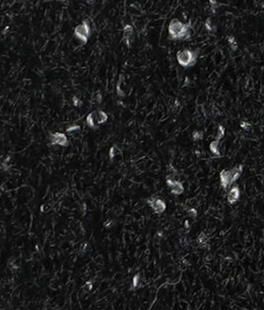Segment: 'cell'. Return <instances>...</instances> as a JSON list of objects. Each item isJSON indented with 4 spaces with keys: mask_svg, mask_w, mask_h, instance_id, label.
I'll list each match as a JSON object with an SVG mask.
<instances>
[{
    "mask_svg": "<svg viewBox=\"0 0 264 310\" xmlns=\"http://www.w3.org/2000/svg\"><path fill=\"white\" fill-rule=\"evenodd\" d=\"M96 101H97L98 104H101V102H103V95H101V92H98L96 94Z\"/></svg>",
    "mask_w": 264,
    "mask_h": 310,
    "instance_id": "cell-25",
    "label": "cell"
},
{
    "mask_svg": "<svg viewBox=\"0 0 264 310\" xmlns=\"http://www.w3.org/2000/svg\"><path fill=\"white\" fill-rule=\"evenodd\" d=\"M74 37H75L79 42H81L83 45L88 43L91 36V26L90 22L87 19L83 20L82 23L78 24L75 29H74Z\"/></svg>",
    "mask_w": 264,
    "mask_h": 310,
    "instance_id": "cell-4",
    "label": "cell"
},
{
    "mask_svg": "<svg viewBox=\"0 0 264 310\" xmlns=\"http://www.w3.org/2000/svg\"><path fill=\"white\" fill-rule=\"evenodd\" d=\"M121 82H122V76H120L119 79H118V81H117V84H116V94H117L118 97L123 98L125 96V93L123 92V90L121 89V87H120Z\"/></svg>",
    "mask_w": 264,
    "mask_h": 310,
    "instance_id": "cell-15",
    "label": "cell"
},
{
    "mask_svg": "<svg viewBox=\"0 0 264 310\" xmlns=\"http://www.w3.org/2000/svg\"><path fill=\"white\" fill-rule=\"evenodd\" d=\"M220 181H221V186L224 190H227L229 187H231L233 184L232 181V175L231 170H223L220 173Z\"/></svg>",
    "mask_w": 264,
    "mask_h": 310,
    "instance_id": "cell-9",
    "label": "cell"
},
{
    "mask_svg": "<svg viewBox=\"0 0 264 310\" xmlns=\"http://www.w3.org/2000/svg\"><path fill=\"white\" fill-rule=\"evenodd\" d=\"M133 38H134L133 26L130 24H126L123 27V41L125 43V45L127 46V49H130L132 46Z\"/></svg>",
    "mask_w": 264,
    "mask_h": 310,
    "instance_id": "cell-7",
    "label": "cell"
},
{
    "mask_svg": "<svg viewBox=\"0 0 264 310\" xmlns=\"http://www.w3.org/2000/svg\"><path fill=\"white\" fill-rule=\"evenodd\" d=\"M199 56V50H189V49H184V50H179L177 52V61L180 66H182L184 68H190L193 67L196 62H197Z\"/></svg>",
    "mask_w": 264,
    "mask_h": 310,
    "instance_id": "cell-2",
    "label": "cell"
},
{
    "mask_svg": "<svg viewBox=\"0 0 264 310\" xmlns=\"http://www.w3.org/2000/svg\"><path fill=\"white\" fill-rule=\"evenodd\" d=\"M119 153H120V149H119V148H118L116 145H113V146L111 148V149H110V153H109V155H110V159H111V160L113 159V158L116 157L117 154H119Z\"/></svg>",
    "mask_w": 264,
    "mask_h": 310,
    "instance_id": "cell-16",
    "label": "cell"
},
{
    "mask_svg": "<svg viewBox=\"0 0 264 310\" xmlns=\"http://www.w3.org/2000/svg\"><path fill=\"white\" fill-rule=\"evenodd\" d=\"M59 1H61V2H64V1H66V0H59Z\"/></svg>",
    "mask_w": 264,
    "mask_h": 310,
    "instance_id": "cell-31",
    "label": "cell"
},
{
    "mask_svg": "<svg viewBox=\"0 0 264 310\" xmlns=\"http://www.w3.org/2000/svg\"><path fill=\"white\" fill-rule=\"evenodd\" d=\"M49 139L52 145H60V146L68 145V139L66 137V134L63 132H53L50 134Z\"/></svg>",
    "mask_w": 264,
    "mask_h": 310,
    "instance_id": "cell-6",
    "label": "cell"
},
{
    "mask_svg": "<svg viewBox=\"0 0 264 310\" xmlns=\"http://www.w3.org/2000/svg\"><path fill=\"white\" fill-rule=\"evenodd\" d=\"M167 185L173 195H181L184 191V187L175 178V174H168L167 177Z\"/></svg>",
    "mask_w": 264,
    "mask_h": 310,
    "instance_id": "cell-5",
    "label": "cell"
},
{
    "mask_svg": "<svg viewBox=\"0 0 264 310\" xmlns=\"http://www.w3.org/2000/svg\"><path fill=\"white\" fill-rule=\"evenodd\" d=\"M140 281H141V280H140V275H139V274H138V275H134V278H133V280H132V286H133V287H138L139 285H140Z\"/></svg>",
    "mask_w": 264,
    "mask_h": 310,
    "instance_id": "cell-21",
    "label": "cell"
},
{
    "mask_svg": "<svg viewBox=\"0 0 264 310\" xmlns=\"http://www.w3.org/2000/svg\"><path fill=\"white\" fill-rule=\"evenodd\" d=\"M148 204H149V206H150L153 208V211L156 213H159V214L163 213L166 211V207H167V205L165 203V200H162V199L149 200H148Z\"/></svg>",
    "mask_w": 264,
    "mask_h": 310,
    "instance_id": "cell-8",
    "label": "cell"
},
{
    "mask_svg": "<svg viewBox=\"0 0 264 310\" xmlns=\"http://www.w3.org/2000/svg\"><path fill=\"white\" fill-rule=\"evenodd\" d=\"M197 241H198V243H199L200 246L206 247L207 246V243H208V237H207V235L204 232L200 233V235H199L198 238H197Z\"/></svg>",
    "mask_w": 264,
    "mask_h": 310,
    "instance_id": "cell-14",
    "label": "cell"
},
{
    "mask_svg": "<svg viewBox=\"0 0 264 310\" xmlns=\"http://www.w3.org/2000/svg\"><path fill=\"white\" fill-rule=\"evenodd\" d=\"M168 39L172 41H186L192 36L191 22L184 23L177 18H173L168 27Z\"/></svg>",
    "mask_w": 264,
    "mask_h": 310,
    "instance_id": "cell-1",
    "label": "cell"
},
{
    "mask_svg": "<svg viewBox=\"0 0 264 310\" xmlns=\"http://www.w3.org/2000/svg\"><path fill=\"white\" fill-rule=\"evenodd\" d=\"M203 134H204V133H203L202 131H197V130H196V131H194L192 132V139L194 141L201 140L203 138Z\"/></svg>",
    "mask_w": 264,
    "mask_h": 310,
    "instance_id": "cell-18",
    "label": "cell"
},
{
    "mask_svg": "<svg viewBox=\"0 0 264 310\" xmlns=\"http://www.w3.org/2000/svg\"><path fill=\"white\" fill-rule=\"evenodd\" d=\"M80 129H81V126L79 125H72V126L67 127L66 132L67 133H73V132H76V131H80Z\"/></svg>",
    "mask_w": 264,
    "mask_h": 310,
    "instance_id": "cell-19",
    "label": "cell"
},
{
    "mask_svg": "<svg viewBox=\"0 0 264 310\" xmlns=\"http://www.w3.org/2000/svg\"><path fill=\"white\" fill-rule=\"evenodd\" d=\"M227 40H228V43H229L230 48H231V50L233 51H236V50H238L239 44H238V42H236V38L234 36H229L227 38Z\"/></svg>",
    "mask_w": 264,
    "mask_h": 310,
    "instance_id": "cell-13",
    "label": "cell"
},
{
    "mask_svg": "<svg viewBox=\"0 0 264 310\" xmlns=\"http://www.w3.org/2000/svg\"><path fill=\"white\" fill-rule=\"evenodd\" d=\"M8 30H9V26H6V27H5V29H4V31L2 32V34H6V33H7Z\"/></svg>",
    "mask_w": 264,
    "mask_h": 310,
    "instance_id": "cell-29",
    "label": "cell"
},
{
    "mask_svg": "<svg viewBox=\"0 0 264 310\" xmlns=\"http://www.w3.org/2000/svg\"><path fill=\"white\" fill-rule=\"evenodd\" d=\"M187 213H188L189 216L193 217V218H195L196 216H197V211H196L195 208H189V210L187 211Z\"/></svg>",
    "mask_w": 264,
    "mask_h": 310,
    "instance_id": "cell-23",
    "label": "cell"
},
{
    "mask_svg": "<svg viewBox=\"0 0 264 310\" xmlns=\"http://www.w3.org/2000/svg\"><path fill=\"white\" fill-rule=\"evenodd\" d=\"M240 126H241V127L242 130H246V131L249 130L250 127H251V125H250L249 123H247V122H241Z\"/></svg>",
    "mask_w": 264,
    "mask_h": 310,
    "instance_id": "cell-24",
    "label": "cell"
},
{
    "mask_svg": "<svg viewBox=\"0 0 264 310\" xmlns=\"http://www.w3.org/2000/svg\"><path fill=\"white\" fill-rule=\"evenodd\" d=\"M204 27H205V30L207 33L209 34H213L216 32V27L212 24V19L211 18H208L206 21H205V24H204Z\"/></svg>",
    "mask_w": 264,
    "mask_h": 310,
    "instance_id": "cell-12",
    "label": "cell"
},
{
    "mask_svg": "<svg viewBox=\"0 0 264 310\" xmlns=\"http://www.w3.org/2000/svg\"><path fill=\"white\" fill-rule=\"evenodd\" d=\"M240 197H241L240 188H239V186L236 185V186L232 187V189L228 193V201L231 205H234L240 200Z\"/></svg>",
    "mask_w": 264,
    "mask_h": 310,
    "instance_id": "cell-10",
    "label": "cell"
},
{
    "mask_svg": "<svg viewBox=\"0 0 264 310\" xmlns=\"http://www.w3.org/2000/svg\"><path fill=\"white\" fill-rule=\"evenodd\" d=\"M107 120H109V115L101 110H97L88 115L86 118V124L90 129L96 130L99 126L106 123Z\"/></svg>",
    "mask_w": 264,
    "mask_h": 310,
    "instance_id": "cell-3",
    "label": "cell"
},
{
    "mask_svg": "<svg viewBox=\"0 0 264 310\" xmlns=\"http://www.w3.org/2000/svg\"><path fill=\"white\" fill-rule=\"evenodd\" d=\"M87 249H88V243H87V242H85L84 245H83V246H81V251H82V252H85V251H87Z\"/></svg>",
    "mask_w": 264,
    "mask_h": 310,
    "instance_id": "cell-27",
    "label": "cell"
},
{
    "mask_svg": "<svg viewBox=\"0 0 264 310\" xmlns=\"http://www.w3.org/2000/svg\"><path fill=\"white\" fill-rule=\"evenodd\" d=\"M72 102H73V105L75 106V107H77V108H79V107H81V106L83 105L82 100H81L80 98H78L77 96H73L72 97Z\"/></svg>",
    "mask_w": 264,
    "mask_h": 310,
    "instance_id": "cell-20",
    "label": "cell"
},
{
    "mask_svg": "<svg viewBox=\"0 0 264 310\" xmlns=\"http://www.w3.org/2000/svg\"><path fill=\"white\" fill-rule=\"evenodd\" d=\"M224 136H225V127L220 125V126H218V131H217V133H216L215 139L221 140L223 137H224Z\"/></svg>",
    "mask_w": 264,
    "mask_h": 310,
    "instance_id": "cell-17",
    "label": "cell"
},
{
    "mask_svg": "<svg viewBox=\"0 0 264 310\" xmlns=\"http://www.w3.org/2000/svg\"><path fill=\"white\" fill-rule=\"evenodd\" d=\"M87 2H88V3H90V2L93 3V2H94V0H87Z\"/></svg>",
    "mask_w": 264,
    "mask_h": 310,
    "instance_id": "cell-30",
    "label": "cell"
},
{
    "mask_svg": "<svg viewBox=\"0 0 264 310\" xmlns=\"http://www.w3.org/2000/svg\"><path fill=\"white\" fill-rule=\"evenodd\" d=\"M112 223H113V222H112L111 220H110V221H107L106 223H105V226H106V227H111V226L112 225Z\"/></svg>",
    "mask_w": 264,
    "mask_h": 310,
    "instance_id": "cell-28",
    "label": "cell"
},
{
    "mask_svg": "<svg viewBox=\"0 0 264 310\" xmlns=\"http://www.w3.org/2000/svg\"><path fill=\"white\" fill-rule=\"evenodd\" d=\"M85 288L87 289V291H91V289L93 288V282L91 281H87L86 282V285H85Z\"/></svg>",
    "mask_w": 264,
    "mask_h": 310,
    "instance_id": "cell-26",
    "label": "cell"
},
{
    "mask_svg": "<svg viewBox=\"0 0 264 310\" xmlns=\"http://www.w3.org/2000/svg\"><path fill=\"white\" fill-rule=\"evenodd\" d=\"M209 148H210V151H211L214 154V156H216V157H220L221 156V153H220V140H218V139L213 140L212 142L210 143Z\"/></svg>",
    "mask_w": 264,
    "mask_h": 310,
    "instance_id": "cell-11",
    "label": "cell"
},
{
    "mask_svg": "<svg viewBox=\"0 0 264 310\" xmlns=\"http://www.w3.org/2000/svg\"><path fill=\"white\" fill-rule=\"evenodd\" d=\"M217 7H218L217 0H210V8H211L213 14H215V11L217 10Z\"/></svg>",
    "mask_w": 264,
    "mask_h": 310,
    "instance_id": "cell-22",
    "label": "cell"
}]
</instances>
